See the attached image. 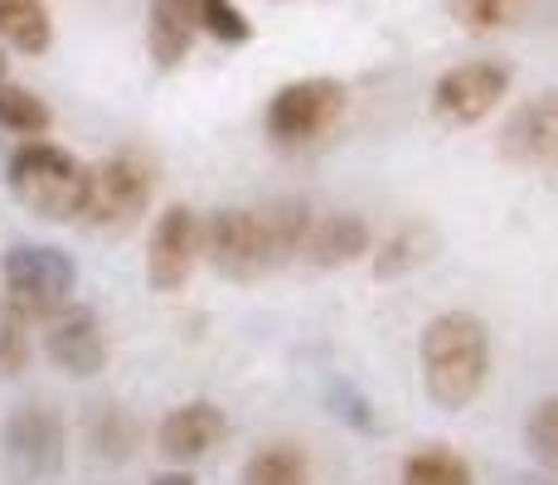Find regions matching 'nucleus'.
<instances>
[{
	"label": "nucleus",
	"instance_id": "1",
	"mask_svg": "<svg viewBox=\"0 0 558 485\" xmlns=\"http://www.w3.org/2000/svg\"><path fill=\"white\" fill-rule=\"evenodd\" d=\"M423 388L442 413H461L481 398L490 379V336L471 311H437L417 336Z\"/></svg>",
	"mask_w": 558,
	"mask_h": 485
},
{
	"label": "nucleus",
	"instance_id": "2",
	"mask_svg": "<svg viewBox=\"0 0 558 485\" xmlns=\"http://www.w3.org/2000/svg\"><path fill=\"white\" fill-rule=\"evenodd\" d=\"M5 180H10V194L35 219H49V223H78L83 199H88V166L53 142H25L10 156Z\"/></svg>",
	"mask_w": 558,
	"mask_h": 485
},
{
	"label": "nucleus",
	"instance_id": "3",
	"mask_svg": "<svg viewBox=\"0 0 558 485\" xmlns=\"http://www.w3.org/2000/svg\"><path fill=\"white\" fill-rule=\"evenodd\" d=\"M0 282H5V301L15 311H25L29 320H49L53 311H63L78 287V267L63 247L49 243H15L0 257Z\"/></svg>",
	"mask_w": 558,
	"mask_h": 485
},
{
	"label": "nucleus",
	"instance_id": "4",
	"mask_svg": "<svg viewBox=\"0 0 558 485\" xmlns=\"http://www.w3.org/2000/svg\"><path fill=\"white\" fill-rule=\"evenodd\" d=\"M156 194V166L142 150H112L102 166H88V199L78 223L88 229H132Z\"/></svg>",
	"mask_w": 558,
	"mask_h": 485
},
{
	"label": "nucleus",
	"instance_id": "5",
	"mask_svg": "<svg viewBox=\"0 0 558 485\" xmlns=\"http://www.w3.org/2000/svg\"><path fill=\"white\" fill-rule=\"evenodd\" d=\"M340 112H345V83L316 73V78L282 83L267 97L263 126L277 146H311L340 122Z\"/></svg>",
	"mask_w": 558,
	"mask_h": 485
},
{
	"label": "nucleus",
	"instance_id": "6",
	"mask_svg": "<svg viewBox=\"0 0 558 485\" xmlns=\"http://www.w3.org/2000/svg\"><path fill=\"white\" fill-rule=\"evenodd\" d=\"M199 257L219 277L243 282V287L277 272L272 253H267V239H263V223H257V214L243 209V204H223L209 219H199Z\"/></svg>",
	"mask_w": 558,
	"mask_h": 485
},
{
	"label": "nucleus",
	"instance_id": "7",
	"mask_svg": "<svg viewBox=\"0 0 558 485\" xmlns=\"http://www.w3.org/2000/svg\"><path fill=\"white\" fill-rule=\"evenodd\" d=\"M510 93V63L500 59H466L437 73L427 107L442 126H476L506 102Z\"/></svg>",
	"mask_w": 558,
	"mask_h": 485
},
{
	"label": "nucleus",
	"instance_id": "8",
	"mask_svg": "<svg viewBox=\"0 0 558 485\" xmlns=\"http://www.w3.org/2000/svg\"><path fill=\"white\" fill-rule=\"evenodd\" d=\"M63 447H69V437H63V417L53 408L20 403L5 417V466L15 481H49L63 466Z\"/></svg>",
	"mask_w": 558,
	"mask_h": 485
},
{
	"label": "nucleus",
	"instance_id": "9",
	"mask_svg": "<svg viewBox=\"0 0 558 485\" xmlns=\"http://www.w3.org/2000/svg\"><path fill=\"white\" fill-rule=\"evenodd\" d=\"M195 263H199V214L190 204H170L156 219L151 243H146V282L160 296H170V291L190 282Z\"/></svg>",
	"mask_w": 558,
	"mask_h": 485
},
{
	"label": "nucleus",
	"instance_id": "10",
	"mask_svg": "<svg viewBox=\"0 0 558 485\" xmlns=\"http://www.w3.org/2000/svg\"><path fill=\"white\" fill-rule=\"evenodd\" d=\"M45 354L59 364L63 374H73V379H93V374H102L107 336H102L98 311L78 306V301H69L63 311H53V316L45 320Z\"/></svg>",
	"mask_w": 558,
	"mask_h": 485
},
{
	"label": "nucleus",
	"instance_id": "11",
	"mask_svg": "<svg viewBox=\"0 0 558 485\" xmlns=\"http://www.w3.org/2000/svg\"><path fill=\"white\" fill-rule=\"evenodd\" d=\"M496 150L510 166H554L558 160V88L534 93L506 117Z\"/></svg>",
	"mask_w": 558,
	"mask_h": 485
},
{
	"label": "nucleus",
	"instance_id": "12",
	"mask_svg": "<svg viewBox=\"0 0 558 485\" xmlns=\"http://www.w3.org/2000/svg\"><path fill=\"white\" fill-rule=\"evenodd\" d=\"M223 433H229L223 408L209 403V398H195V403H180V408H170V413L160 417L156 447H160V457H166V461L190 466V461L209 457V451L223 441Z\"/></svg>",
	"mask_w": 558,
	"mask_h": 485
},
{
	"label": "nucleus",
	"instance_id": "13",
	"mask_svg": "<svg viewBox=\"0 0 558 485\" xmlns=\"http://www.w3.org/2000/svg\"><path fill=\"white\" fill-rule=\"evenodd\" d=\"M374 247V229L360 219V214H320L306 233L302 257L320 272H336V267H355L369 257Z\"/></svg>",
	"mask_w": 558,
	"mask_h": 485
},
{
	"label": "nucleus",
	"instance_id": "14",
	"mask_svg": "<svg viewBox=\"0 0 558 485\" xmlns=\"http://www.w3.org/2000/svg\"><path fill=\"white\" fill-rule=\"evenodd\" d=\"M199 35V0H151L146 15V49L156 69H180Z\"/></svg>",
	"mask_w": 558,
	"mask_h": 485
},
{
	"label": "nucleus",
	"instance_id": "15",
	"mask_svg": "<svg viewBox=\"0 0 558 485\" xmlns=\"http://www.w3.org/2000/svg\"><path fill=\"white\" fill-rule=\"evenodd\" d=\"M437 253V233L427 219H403L393 223L384 239H374L369 247V267L379 282H399V277L417 272V267H427Z\"/></svg>",
	"mask_w": 558,
	"mask_h": 485
},
{
	"label": "nucleus",
	"instance_id": "16",
	"mask_svg": "<svg viewBox=\"0 0 558 485\" xmlns=\"http://www.w3.org/2000/svg\"><path fill=\"white\" fill-rule=\"evenodd\" d=\"M257 223H263V239H267V253H272V267H287L302 257L306 247V233L316 223V209L296 194H282V199H267L257 204Z\"/></svg>",
	"mask_w": 558,
	"mask_h": 485
},
{
	"label": "nucleus",
	"instance_id": "17",
	"mask_svg": "<svg viewBox=\"0 0 558 485\" xmlns=\"http://www.w3.org/2000/svg\"><path fill=\"white\" fill-rule=\"evenodd\" d=\"M239 485H311V457L296 441H267L243 461Z\"/></svg>",
	"mask_w": 558,
	"mask_h": 485
},
{
	"label": "nucleus",
	"instance_id": "18",
	"mask_svg": "<svg viewBox=\"0 0 558 485\" xmlns=\"http://www.w3.org/2000/svg\"><path fill=\"white\" fill-rule=\"evenodd\" d=\"M0 39L20 53H45L53 45V20L45 0H0Z\"/></svg>",
	"mask_w": 558,
	"mask_h": 485
},
{
	"label": "nucleus",
	"instance_id": "19",
	"mask_svg": "<svg viewBox=\"0 0 558 485\" xmlns=\"http://www.w3.org/2000/svg\"><path fill=\"white\" fill-rule=\"evenodd\" d=\"M399 485H476V476H471V461L457 457L452 447H423L403 457Z\"/></svg>",
	"mask_w": 558,
	"mask_h": 485
},
{
	"label": "nucleus",
	"instance_id": "20",
	"mask_svg": "<svg viewBox=\"0 0 558 485\" xmlns=\"http://www.w3.org/2000/svg\"><path fill=\"white\" fill-rule=\"evenodd\" d=\"M49 126H53V112H49V102L39 93L20 88V83H5V88H0V132L25 136V142H39Z\"/></svg>",
	"mask_w": 558,
	"mask_h": 485
},
{
	"label": "nucleus",
	"instance_id": "21",
	"mask_svg": "<svg viewBox=\"0 0 558 485\" xmlns=\"http://www.w3.org/2000/svg\"><path fill=\"white\" fill-rule=\"evenodd\" d=\"M530 5L534 0H447V15L466 35H500V29L520 25L530 15Z\"/></svg>",
	"mask_w": 558,
	"mask_h": 485
},
{
	"label": "nucleus",
	"instance_id": "22",
	"mask_svg": "<svg viewBox=\"0 0 558 485\" xmlns=\"http://www.w3.org/2000/svg\"><path fill=\"white\" fill-rule=\"evenodd\" d=\"M524 451L534 466H544L549 476H558V393L539 398L524 417Z\"/></svg>",
	"mask_w": 558,
	"mask_h": 485
},
{
	"label": "nucleus",
	"instance_id": "23",
	"mask_svg": "<svg viewBox=\"0 0 558 485\" xmlns=\"http://www.w3.org/2000/svg\"><path fill=\"white\" fill-rule=\"evenodd\" d=\"M29 326L35 320L0 296V379H15L29 364Z\"/></svg>",
	"mask_w": 558,
	"mask_h": 485
},
{
	"label": "nucleus",
	"instance_id": "24",
	"mask_svg": "<svg viewBox=\"0 0 558 485\" xmlns=\"http://www.w3.org/2000/svg\"><path fill=\"white\" fill-rule=\"evenodd\" d=\"M199 35L219 39V45H248L253 20L233 0H199Z\"/></svg>",
	"mask_w": 558,
	"mask_h": 485
},
{
	"label": "nucleus",
	"instance_id": "25",
	"mask_svg": "<svg viewBox=\"0 0 558 485\" xmlns=\"http://www.w3.org/2000/svg\"><path fill=\"white\" fill-rule=\"evenodd\" d=\"M93 441H98V451L107 461H122L132 457V441H136V423L122 413V408L107 403L98 417H93Z\"/></svg>",
	"mask_w": 558,
	"mask_h": 485
},
{
	"label": "nucleus",
	"instance_id": "26",
	"mask_svg": "<svg viewBox=\"0 0 558 485\" xmlns=\"http://www.w3.org/2000/svg\"><path fill=\"white\" fill-rule=\"evenodd\" d=\"M151 485H195V476H190V471H160Z\"/></svg>",
	"mask_w": 558,
	"mask_h": 485
},
{
	"label": "nucleus",
	"instance_id": "27",
	"mask_svg": "<svg viewBox=\"0 0 558 485\" xmlns=\"http://www.w3.org/2000/svg\"><path fill=\"white\" fill-rule=\"evenodd\" d=\"M10 83V63H5V53H0V88Z\"/></svg>",
	"mask_w": 558,
	"mask_h": 485
},
{
	"label": "nucleus",
	"instance_id": "28",
	"mask_svg": "<svg viewBox=\"0 0 558 485\" xmlns=\"http://www.w3.org/2000/svg\"><path fill=\"white\" fill-rule=\"evenodd\" d=\"M554 190H558V160H554Z\"/></svg>",
	"mask_w": 558,
	"mask_h": 485
}]
</instances>
